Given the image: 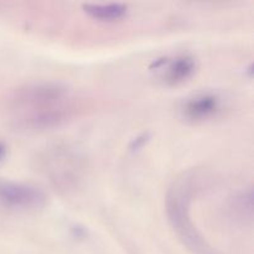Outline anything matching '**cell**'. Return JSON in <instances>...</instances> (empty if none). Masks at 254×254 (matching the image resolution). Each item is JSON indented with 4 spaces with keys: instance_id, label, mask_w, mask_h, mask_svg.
Listing matches in <instances>:
<instances>
[{
    "instance_id": "8992f818",
    "label": "cell",
    "mask_w": 254,
    "mask_h": 254,
    "mask_svg": "<svg viewBox=\"0 0 254 254\" xmlns=\"http://www.w3.org/2000/svg\"><path fill=\"white\" fill-rule=\"evenodd\" d=\"M221 111V98L213 92H201L185 101L183 114L192 122H202L215 117Z\"/></svg>"
},
{
    "instance_id": "6da1fadb",
    "label": "cell",
    "mask_w": 254,
    "mask_h": 254,
    "mask_svg": "<svg viewBox=\"0 0 254 254\" xmlns=\"http://www.w3.org/2000/svg\"><path fill=\"white\" fill-rule=\"evenodd\" d=\"M9 116L22 130H45L71 119L81 109V101L66 84L37 81L17 87L7 101Z\"/></svg>"
},
{
    "instance_id": "ba28073f",
    "label": "cell",
    "mask_w": 254,
    "mask_h": 254,
    "mask_svg": "<svg viewBox=\"0 0 254 254\" xmlns=\"http://www.w3.org/2000/svg\"><path fill=\"white\" fill-rule=\"evenodd\" d=\"M5 151H6V148H5L4 144L0 143V160H1L2 158H4L5 155Z\"/></svg>"
},
{
    "instance_id": "3957f363",
    "label": "cell",
    "mask_w": 254,
    "mask_h": 254,
    "mask_svg": "<svg viewBox=\"0 0 254 254\" xmlns=\"http://www.w3.org/2000/svg\"><path fill=\"white\" fill-rule=\"evenodd\" d=\"M37 165L47 181L62 191L76 188L86 170L81 153L67 144H55L45 149L37 159Z\"/></svg>"
},
{
    "instance_id": "7a4b0ae2",
    "label": "cell",
    "mask_w": 254,
    "mask_h": 254,
    "mask_svg": "<svg viewBox=\"0 0 254 254\" xmlns=\"http://www.w3.org/2000/svg\"><path fill=\"white\" fill-rule=\"evenodd\" d=\"M198 175L188 171L175 179L166 195V215L174 232L184 246L195 254H217L205 240L190 215V206L198 188Z\"/></svg>"
},
{
    "instance_id": "277c9868",
    "label": "cell",
    "mask_w": 254,
    "mask_h": 254,
    "mask_svg": "<svg viewBox=\"0 0 254 254\" xmlns=\"http://www.w3.org/2000/svg\"><path fill=\"white\" fill-rule=\"evenodd\" d=\"M45 195L36 186L15 181L0 183V203L11 210L30 211L44 206Z\"/></svg>"
},
{
    "instance_id": "5b68a950",
    "label": "cell",
    "mask_w": 254,
    "mask_h": 254,
    "mask_svg": "<svg viewBox=\"0 0 254 254\" xmlns=\"http://www.w3.org/2000/svg\"><path fill=\"white\" fill-rule=\"evenodd\" d=\"M156 76L168 86H176L188 81L196 71V61L191 55L179 54L173 57L156 60L151 67Z\"/></svg>"
},
{
    "instance_id": "52a82bcc",
    "label": "cell",
    "mask_w": 254,
    "mask_h": 254,
    "mask_svg": "<svg viewBox=\"0 0 254 254\" xmlns=\"http://www.w3.org/2000/svg\"><path fill=\"white\" fill-rule=\"evenodd\" d=\"M86 14L99 21H118L123 19L128 12V7L124 4L111 2V4H84Z\"/></svg>"
}]
</instances>
